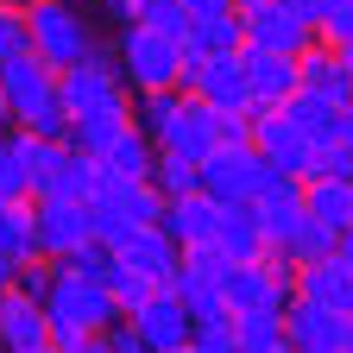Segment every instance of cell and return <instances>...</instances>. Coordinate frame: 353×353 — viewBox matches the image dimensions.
Masks as SVG:
<instances>
[{
	"label": "cell",
	"instance_id": "obj_47",
	"mask_svg": "<svg viewBox=\"0 0 353 353\" xmlns=\"http://www.w3.org/2000/svg\"><path fill=\"white\" fill-rule=\"evenodd\" d=\"M38 353H70V347H57V341H44V347H38Z\"/></svg>",
	"mask_w": 353,
	"mask_h": 353
},
{
	"label": "cell",
	"instance_id": "obj_43",
	"mask_svg": "<svg viewBox=\"0 0 353 353\" xmlns=\"http://www.w3.org/2000/svg\"><path fill=\"white\" fill-rule=\"evenodd\" d=\"M101 7H108V13H114V19H120V26H126V19H132V0H101Z\"/></svg>",
	"mask_w": 353,
	"mask_h": 353
},
{
	"label": "cell",
	"instance_id": "obj_42",
	"mask_svg": "<svg viewBox=\"0 0 353 353\" xmlns=\"http://www.w3.org/2000/svg\"><path fill=\"white\" fill-rule=\"evenodd\" d=\"M334 259H341V265H347V272H353V228H347V234L334 240Z\"/></svg>",
	"mask_w": 353,
	"mask_h": 353
},
{
	"label": "cell",
	"instance_id": "obj_40",
	"mask_svg": "<svg viewBox=\"0 0 353 353\" xmlns=\"http://www.w3.org/2000/svg\"><path fill=\"white\" fill-rule=\"evenodd\" d=\"M290 7H296V13H303V19H309V26H316V19H322V13H328V0H290Z\"/></svg>",
	"mask_w": 353,
	"mask_h": 353
},
{
	"label": "cell",
	"instance_id": "obj_38",
	"mask_svg": "<svg viewBox=\"0 0 353 353\" xmlns=\"http://www.w3.org/2000/svg\"><path fill=\"white\" fill-rule=\"evenodd\" d=\"M108 347H114V353H152V347H145V334L132 328V322H114V328H108Z\"/></svg>",
	"mask_w": 353,
	"mask_h": 353
},
{
	"label": "cell",
	"instance_id": "obj_8",
	"mask_svg": "<svg viewBox=\"0 0 353 353\" xmlns=\"http://www.w3.org/2000/svg\"><path fill=\"white\" fill-rule=\"evenodd\" d=\"M265 176H272V164L259 158V145H221L214 158H202V190L214 202H252Z\"/></svg>",
	"mask_w": 353,
	"mask_h": 353
},
{
	"label": "cell",
	"instance_id": "obj_26",
	"mask_svg": "<svg viewBox=\"0 0 353 353\" xmlns=\"http://www.w3.org/2000/svg\"><path fill=\"white\" fill-rule=\"evenodd\" d=\"M0 252H7L13 265H26V259H44V252H38V234H32V202L0 208Z\"/></svg>",
	"mask_w": 353,
	"mask_h": 353
},
{
	"label": "cell",
	"instance_id": "obj_31",
	"mask_svg": "<svg viewBox=\"0 0 353 353\" xmlns=\"http://www.w3.org/2000/svg\"><path fill=\"white\" fill-rule=\"evenodd\" d=\"M114 265H120V259H114V246H108V240H82L70 259H57V272H76V278L108 284V278H114Z\"/></svg>",
	"mask_w": 353,
	"mask_h": 353
},
{
	"label": "cell",
	"instance_id": "obj_37",
	"mask_svg": "<svg viewBox=\"0 0 353 353\" xmlns=\"http://www.w3.org/2000/svg\"><path fill=\"white\" fill-rule=\"evenodd\" d=\"M316 38L334 44V51H341V44H353V0H328V13L316 19Z\"/></svg>",
	"mask_w": 353,
	"mask_h": 353
},
{
	"label": "cell",
	"instance_id": "obj_5",
	"mask_svg": "<svg viewBox=\"0 0 353 353\" xmlns=\"http://www.w3.org/2000/svg\"><path fill=\"white\" fill-rule=\"evenodd\" d=\"M296 272L284 259H252V265H228V278H221V296H228V316H284L296 284Z\"/></svg>",
	"mask_w": 353,
	"mask_h": 353
},
{
	"label": "cell",
	"instance_id": "obj_20",
	"mask_svg": "<svg viewBox=\"0 0 353 353\" xmlns=\"http://www.w3.org/2000/svg\"><path fill=\"white\" fill-rule=\"evenodd\" d=\"M214 246L228 252V265H252V259H265V252H272V240H265V228H259V208H252V202H221Z\"/></svg>",
	"mask_w": 353,
	"mask_h": 353
},
{
	"label": "cell",
	"instance_id": "obj_12",
	"mask_svg": "<svg viewBox=\"0 0 353 353\" xmlns=\"http://www.w3.org/2000/svg\"><path fill=\"white\" fill-rule=\"evenodd\" d=\"M252 145H259V158L272 164V170H290V176H309V158H316V145L284 120V108L252 114Z\"/></svg>",
	"mask_w": 353,
	"mask_h": 353
},
{
	"label": "cell",
	"instance_id": "obj_52",
	"mask_svg": "<svg viewBox=\"0 0 353 353\" xmlns=\"http://www.w3.org/2000/svg\"><path fill=\"white\" fill-rule=\"evenodd\" d=\"M176 353H190V347H176Z\"/></svg>",
	"mask_w": 353,
	"mask_h": 353
},
{
	"label": "cell",
	"instance_id": "obj_32",
	"mask_svg": "<svg viewBox=\"0 0 353 353\" xmlns=\"http://www.w3.org/2000/svg\"><path fill=\"white\" fill-rule=\"evenodd\" d=\"M13 202H32V183H26V164L13 152V132L0 139V208H13Z\"/></svg>",
	"mask_w": 353,
	"mask_h": 353
},
{
	"label": "cell",
	"instance_id": "obj_48",
	"mask_svg": "<svg viewBox=\"0 0 353 353\" xmlns=\"http://www.w3.org/2000/svg\"><path fill=\"white\" fill-rule=\"evenodd\" d=\"M246 7H259V0H234V13H246Z\"/></svg>",
	"mask_w": 353,
	"mask_h": 353
},
{
	"label": "cell",
	"instance_id": "obj_18",
	"mask_svg": "<svg viewBox=\"0 0 353 353\" xmlns=\"http://www.w3.org/2000/svg\"><path fill=\"white\" fill-rule=\"evenodd\" d=\"M296 296L303 303H322V309H334V316H353V272L328 252V259H309V265H296Z\"/></svg>",
	"mask_w": 353,
	"mask_h": 353
},
{
	"label": "cell",
	"instance_id": "obj_23",
	"mask_svg": "<svg viewBox=\"0 0 353 353\" xmlns=\"http://www.w3.org/2000/svg\"><path fill=\"white\" fill-rule=\"evenodd\" d=\"M95 158H101V170H108V176H152L158 145H152V132L132 120V126H120V132H114V139H108Z\"/></svg>",
	"mask_w": 353,
	"mask_h": 353
},
{
	"label": "cell",
	"instance_id": "obj_13",
	"mask_svg": "<svg viewBox=\"0 0 353 353\" xmlns=\"http://www.w3.org/2000/svg\"><path fill=\"white\" fill-rule=\"evenodd\" d=\"M114 259L132 265V272L152 278V284H170V278H176V259H183V246H176L164 228H126V234L114 240Z\"/></svg>",
	"mask_w": 353,
	"mask_h": 353
},
{
	"label": "cell",
	"instance_id": "obj_11",
	"mask_svg": "<svg viewBox=\"0 0 353 353\" xmlns=\"http://www.w3.org/2000/svg\"><path fill=\"white\" fill-rule=\"evenodd\" d=\"M32 234L44 259H70L82 240H95L88 228V202H32Z\"/></svg>",
	"mask_w": 353,
	"mask_h": 353
},
{
	"label": "cell",
	"instance_id": "obj_2",
	"mask_svg": "<svg viewBox=\"0 0 353 353\" xmlns=\"http://www.w3.org/2000/svg\"><path fill=\"white\" fill-rule=\"evenodd\" d=\"M44 316H51V341L57 347H76L88 334H108L120 322V303L108 284L95 278H76V272H57L51 290H44Z\"/></svg>",
	"mask_w": 353,
	"mask_h": 353
},
{
	"label": "cell",
	"instance_id": "obj_51",
	"mask_svg": "<svg viewBox=\"0 0 353 353\" xmlns=\"http://www.w3.org/2000/svg\"><path fill=\"white\" fill-rule=\"evenodd\" d=\"M19 7H32V0H19Z\"/></svg>",
	"mask_w": 353,
	"mask_h": 353
},
{
	"label": "cell",
	"instance_id": "obj_39",
	"mask_svg": "<svg viewBox=\"0 0 353 353\" xmlns=\"http://www.w3.org/2000/svg\"><path fill=\"white\" fill-rule=\"evenodd\" d=\"M190 19H208V13H234V0H183Z\"/></svg>",
	"mask_w": 353,
	"mask_h": 353
},
{
	"label": "cell",
	"instance_id": "obj_34",
	"mask_svg": "<svg viewBox=\"0 0 353 353\" xmlns=\"http://www.w3.org/2000/svg\"><path fill=\"white\" fill-rule=\"evenodd\" d=\"M190 353H240L234 316H214V322H196V334H190Z\"/></svg>",
	"mask_w": 353,
	"mask_h": 353
},
{
	"label": "cell",
	"instance_id": "obj_16",
	"mask_svg": "<svg viewBox=\"0 0 353 353\" xmlns=\"http://www.w3.org/2000/svg\"><path fill=\"white\" fill-rule=\"evenodd\" d=\"M296 88H309V95H322L334 108H353V70H347V57L334 51V44H322V38L296 57Z\"/></svg>",
	"mask_w": 353,
	"mask_h": 353
},
{
	"label": "cell",
	"instance_id": "obj_36",
	"mask_svg": "<svg viewBox=\"0 0 353 353\" xmlns=\"http://www.w3.org/2000/svg\"><path fill=\"white\" fill-rule=\"evenodd\" d=\"M309 176H341V183H353V145H341V139L316 145V158H309Z\"/></svg>",
	"mask_w": 353,
	"mask_h": 353
},
{
	"label": "cell",
	"instance_id": "obj_1",
	"mask_svg": "<svg viewBox=\"0 0 353 353\" xmlns=\"http://www.w3.org/2000/svg\"><path fill=\"white\" fill-rule=\"evenodd\" d=\"M0 101H7L13 126L70 145V114H63V95H57V70L38 63L32 51L26 57H0Z\"/></svg>",
	"mask_w": 353,
	"mask_h": 353
},
{
	"label": "cell",
	"instance_id": "obj_15",
	"mask_svg": "<svg viewBox=\"0 0 353 353\" xmlns=\"http://www.w3.org/2000/svg\"><path fill=\"white\" fill-rule=\"evenodd\" d=\"M51 341V316H44V303L26 296L19 284L0 290V353H38Z\"/></svg>",
	"mask_w": 353,
	"mask_h": 353
},
{
	"label": "cell",
	"instance_id": "obj_45",
	"mask_svg": "<svg viewBox=\"0 0 353 353\" xmlns=\"http://www.w3.org/2000/svg\"><path fill=\"white\" fill-rule=\"evenodd\" d=\"M341 145H353V108H341Z\"/></svg>",
	"mask_w": 353,
	"mask_h": 353
},
{
	"label": "cell",
	"instance_id": "obj_50",
	"mask_svg": "<svg viewBox=\"0 0 353 353\" xmlns=\"http://www.w3.org/2000/svg\"><path fill=\"white\" fill-rule=\"evenodd\" d=\"M347 353H353V328H347Z\"/></svg>",
	"mask_w": 353,
	"mask_h": 353
},
{
	"label": "cell",
	"instance_id": "obj_35",
	"mask_svg": "<svg viewBox=\"0 0 353 353\" xmlns=\"http://www.w3.org/2000/svg\"><path fill=\"white\" fill-rule=\"evenodd\" d=\"M108 290H114V303H120V316H132V309H139L158 284L152 278H139V272H132V265H114V278H108Z\"/></svg>",
	"mask_w": 353,
	"mask_h": 353
},
{
	"label": "cell",
	"instance_id": "obj_41",
	"mask_svg": "<svg viewBox=\"0 0 353 353\" xmlns=\"http://www.w3.org/2000/svg\"><path fill=\"white\" fill-rule=\"evenodd\" d=\"M70 353H114V347H108V334H88V341H76Z\"/></svg>",
	"mask_w": 353,
	"mask_h": 353
},
{
	"label": "cell",
	"instance_id": "obj_30",
	"mask_svg": "<svg viewBox=\"0 0 353 353\" xmlns=\"http://www.w3.org/2000/svg\"><path fill=\"white\" fill-rule=\"evenodd\" d=\"M132 26H152V32H164V38L183 44L190 13H183V0H132Z\"/></svg>",
	"mask_w": 353,
	"mask_h": 353
},
{
	"label": "cell",
	"instance_id": "obj_24",
	"mask_svg": "<svg viewBox=\"0 0 353 353\" xmlns=\"http://www.w3.org/2000/svg\"><path fill=\"white\" fill-rule=\"evenodd\" d=\"M246 32H240V13H208V19H190L183 32V57H228L240 51Z\"/></svg>",
	"mask_w": 353,
	"mask_h": 353
},
{
	"label": "cell",
	"instance_id": "obj_29",
	"mask_svg": "<svg viewBox=\"0 0 353 353\" xmlns=\"http://www.w3.org/2000/svg\"><path fill=\"white\" fill-rule=\"evenodd\" d=\"M328 252H334V234L322 228V221H303V228H296V234H290V240H284L272 259H284L290 272H296V265H309V259H328Z\"/></svg>",
	"mask_w": 353,
	"mask_h": 353
},
{
	"label": "cell",
	"instance_id": "obj_44",
	"mask_svg": "<svg viewBox=\"0 0 353 353\" xmlns=\"http://www.w3.org/2000/svg\"><path fill=\"white\" fill-rule=\"evenodd\" d=\"M13 272H19V265H13L7 252H0V290H13Z\"/></svg>",
	"mask_w": 353,
	"mask_h": 353
},
{
	"label": "cell",
	"instance_id": "obj_6",
	"mask_svg": "<svg viewBox=\"0 0 353 353\" xmlns=\"http://www.w3.org/2000/svg\"><path fill=\"white\" fill-rule=\"evenodd\" d=\"M183 88L202 95L214 114H252V88H246V57H183Z\"/></svg>",
	"mask_w": 353,
	"mask_h": 353
},
{
	"label": "cell",
	"instance_id": "obj_27",
	"mask_svg": "<svg viewBox=\"0 0 353 353\" xmlns=\"http://www.w3.org/2000/svg\"><path fill=\"white\" fill-rule=\"evenodd\" d=\"M152 183H158L164 202H176V196L202 190V164H190L183 152H158V158H152Z\"/></svg>",
	"mask_w": 353,
	"mask_h": 353
},
{
	"label": "cell",
	"instance_id": "obj_3",
	"mask_svg": "<svg viewBox=\"0 0 353 353\" xmlns=\"http://www.w3.org/2000/svg\"><path fill=\"white\" fill-rule=\"evenodd\" d=\"M114 63L126 76L132 95H158V88H183V44L152 32V26H120V44H114Z\"/></svg>",
	"mask_w": 353,
	"mask_h": 353
},
{
	"label": "cell",
	"instance_id": "obj_7",
	"mask_svg": "<svg viewBox=\"0 0 353 353\" xmlns=\"http://www.w3.org/2000/svg\"><path fill=\"white\" fill-rule=\"evenodd\" d=\"M240 32L252 51H278V57H303L316 44V26H309L290 0H259V7L240 13Z\"/></svg>",
	"mask_w": 353,
	"mask_h": 353
},
{
	"label": "cell",
	"instance_id": "obj_28",
	"mask_svg": "<svg viewBox=\"0 0 353 353\" xmlns=\"http://www.w3.org/2000/svg\"><path fill=\"white\" fill-rule=\"evenodd\" d=\"M234 334H240V353H290L284 316H234Z\"/></svg>",
	"mask_w": 353,
	"mask_h": 353
},
{
	"label": "cell",
	"instance_id": "obj_21",
	"mask_svg": "<svg viewBox=\"0 0 353 353\" xmlns=\"http://www.w3.org/2000/svg\"><path fill=\"white\" fill-rule=\"evenodd\" d=\"M158 228H164L176 246H202V240H214V228H221V202H214L208 190H190V196L164 202V221H158Z\"/></svg>",
	"mask_w": 353,
	"mask_h": 353
},
{
	"label": "cell",
	"instance_id": "obj_9",
	"mask_svg": "<svg viewBox=\"0 0 353 353\" xmlns=\"http://www.w3.org/2000/svg\"><path fill=\"white\" fill-rule=\"evenodd\" d=\"M126 322L145 334V347H152V353H176V347H190V334H196V316L183 309V296H176L170 284H158V290H152L139 309H132Z\"/></svg>",
	"mask_w": 353,
	"mask_h": 353
},
{
	"label": "cell",
	"instance_id": "obj_10",
	"mask_svg": "<svg viewBox=\"0 0 353 353\" xmlns=\"http://www.w3.org/2000/svg\"><path fill=\"white\" fill-rule=\"evenodd\" d=\"M347 328H353V316H334V309L303 303V296H290V309H284L290 353H347Z\"/></svg>",
	"mask_w": 353,
	"mask_h": 353
},
{
	"label": "cell",
	"instance_id": "obj_22",
	"mask_svg": "<svg viewBox=\"0 0 353 353\" xmlns=\"http://www.w3.org/2000/svg\"><path fill=\"white\" fill-rule=\"evenodd\" d=\"M303 214L322 221V228L341 240L353 228V183H341V176H303Z\"/></svg>",
	"mask_w": 353,
	"mask_h": 353
},
{
	"label": "cell",
	"instance_id": "obj_46",
	"mask_svg": "<svg viewBox=\"0 0 353 353\" xmlns=\"http://www.w3.org/2000/svg\"><path fill=\"white\" fill-rule=\"evenodd\" d=\"M7 132H13V114H7V101H0V139H7Z\"/></svg>",
	"mask_w": 353,
	"mask_h": 353
},
{
	"label": "cell",
	"instance_id": "obj_4",
	"mask_svg": "<svg viewBox=\"0 0 353 353\" xmlns=\"http://www.w3.org/2000/svg\"><path fill=\"white\" fill-rule=\"evenodd\" d=\"M26 32H32V57L51 63V70H70V63L101 51L88 19H82V7H70V0H32L26 7Z\"/></svg>",
	"mask_w": 353,
	"mask_h": 353
},
{
	"label": "cell",
	"instance_id": "obj_17",
	"mask_svg": "<svg viewBox=\"0 0 353 353\" xmlns=\"http://www.w3.org/2000/svg\"><path fill=\"white\" fill-rule=\"evenodd\" d=\"M246 57V88H252V114L265 108H284L296 95V57H278V51H252V44H240Z\"/></svg>",
	"mask_w": 353,
	"mask_h": 353
},
{
	"label": "cell",
	"instance_id": "obj_33",
	"mask_svg": "<svg viewBox=\"0 0 353 353\" xmlns=\"http://www.w3.org/2000/svg\"><path fill=\"white\" fill-rule=\"evenodd\" d=\"M32 32H26V7L19 0H0V57H26Z\"/></svg>",
	"mask_w": 353,
	"mask_h": 353
},
{
	"label": "cell",
	"instance_id": "obj_25",
	"mask_svg": "<svg viewBox=\"0 0 353 353\" xmlns=\"http://www.w3.org/2000/svg\"><path fill=\"white\" fill-rule=\"evenodd\" d=\"M284 120L303 132L309 145H328V139H341V108H334V101H322V95H309V88H296V95L284 101Z\"/></svg>",
	"mask_w": 353,
	"mask_h": 353
},
{
	"label": "cell",
	"instance_id": "obj_14",
	"mask_svg": "<svg viewBox=\"0 0 353 353\" xmlns=\"http://www.w3.org/2000/svg\"><path fill=\"white\" fill-rule=\"evenodd\" d=\"M88 202H108L126 228H158V221H164V196H158L152 176H108L101 170V183H95Z\"/></svg>",
	"mask_w": 353,
	"mask_h": 353
},
{
	"label": "cell",
	"instance_id": "obj_49",
	"mask_svg": "<svg viewBox=\"0 0 353 353\" xmlns=\"http://www.w3.org/2000/svg\"><path fill=\"white\" fill-rule=\"evenodd\" d=\"M341 57H347V70H353V44H341Z\"/></svg>",
	"mask_w": 353,
	"mask_h": 353
},
{
	"label": "cell",
	"instance_id": "obj_19",
	"mask_svg": "<svg viewBox=\"0 0 353 353\" xmlns=\"http://www.w3.org/2000/svg\"><path fill=\"white\" fill-rule=\"evenodd\" d=\"M95 183H101V158L63 145L57 164H51V176H44V190H38L32 202H88V196H95Z\"/></svg>",
	"mask_w": 353,
	"mask_h": 353
}]
</instances>
